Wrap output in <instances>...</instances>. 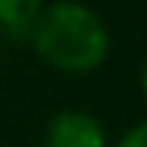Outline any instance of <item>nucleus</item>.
<instances>
[{
    "label": "nucleus",
    "instance_id": "nucleus-2",
    "mask_svg": "<svg viewBox=\"0 0 147 147\" xmlns=\"http://www.w3.org/2000/svg\"><path fill=\"white\" fill-rule=\"evenodd\" d=\"M45 147H108V138L87 111H57L45 126Z\"/></svg>",
    "mask_w": 147,
    "mask_h": 147
},
{
    "label": "nucleus",
    "instance_id": "nucleus-4",
    "mask_svg": "<svg viewBox=\"0 0 147 147\" xmlns=\"http://www.w3.org/2000/svg\"><path fill=\"white\" fill-rule=\"evenodd\" d=\"M114 147H147V123H135L132 129H126Z\"/></svg>",
    "mask_w": 147,
    "mask_h": 147
},
{
    "label": "nucleus",
    "instance_id": "nucleus-3",
    "mask_svg": "<svg viewBox=\"0 0 147 147\" xmlns=\"http://www.w3.org/2000/svg\"><path fill=\"white\" fill-rule=\"evenodd\" d=\"M42 6V0H0V33L9 39H27Z\"/></svg>",
    "mask_w": 147,
    "mask_h": 147
},
{
    "label": "nucleus",
    "instance_id": "nucleus-1",
    "mask_svg": "<svg viewBox=\"0 0 147 147\" xmlns=\"http://www.w3.org/2000/svg\"><path fill=\"white\" fill-rule=\"evenodd\" d=\"M27 39L42 63L66 75L96 72L111 54L105 21L90 6L75 0H54L51 6H42Z\"/></svg>",
    "mask_w": 147,
    "mask_h": 147
}]
</instances>
